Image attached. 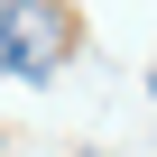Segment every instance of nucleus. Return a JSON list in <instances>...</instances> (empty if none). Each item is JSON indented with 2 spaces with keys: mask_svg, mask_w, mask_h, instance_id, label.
Returning <instances> with one entry per match:
<instances>
[{
  "mask_svg": "<svg viewBox=\"0 0 157 157\" xmlns=\"http://www.w3.org/2000/svg\"><path fill=\"white\" fill-rule=\"evenodd\" d=\"M65 65V19L46 0H0V74H19V83H46Z\"/></svg>",
  "mask_w": 157,
  "mask_h": 157,
  "instance_id": "1",
  "label": "nucleus"
}]
</instances>
